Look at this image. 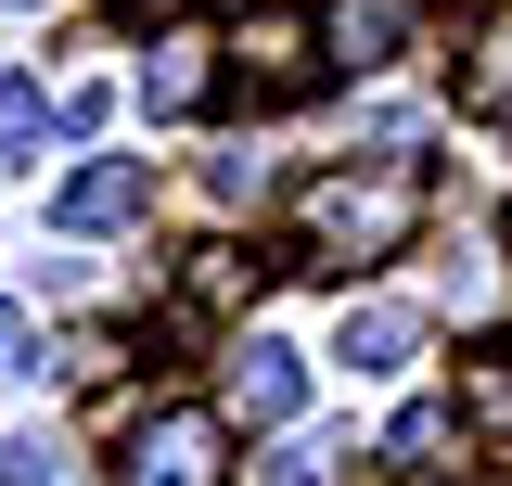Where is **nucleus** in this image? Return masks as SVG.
<instances>
[{"label": "nucleus", "instance_id": "nucleus-1", "mask_svg": "<svg viewBox=\"0 0 512 486\" xmlns=\"http://www.w3.org/2000/svg\"><path fill=\"white\" fill-rule=\"evenodd\" d=\"M308 269H372V256H397V243L423 231V180L410 167H333V180H308Z\"/></svg>", "mask_w": 512, "mask_h": 486}, {"label": "nucleus", "instance_id": "nucleus-2", "mask_svg": "<svg viewBox=\"0 0 512 486\" xmlns=\"http://www.w3.org/2000/svg\"><path fill=\"white\" fill-rule=\"evenodd\" d=\"M231 64H244L256 103H295V90H308V64H320V26H308V13H282V0H256L244 26H231Z\"/></svg>", "mask_w": 512, "mask_h": 486}, {"label": "nucleus", "instance_id": "nucleus-3", "mask_svg": "<svg viewBox=\"0 0 512 486\" xmlns=\"http://www.w3.org/2000/svg\"><path fill=\"white\" fill-rule=\"evenodd\" d=\"M128 486H231L218 461V410H154L128 435Z\"/></svg>", "mask_w": 512, "mask_h": 486}, {"label": "nucleus", "instance_id": "nucleus-4", "mask_svg": "<svg viewBox=\"0 0 512 486\" xmlns=\"http://www.w3.org/2000/svg\"><path fill=\"white\" fill-rule=\"evenodd\" d=\"M141 205H154V167H141V154H90V167L52 192V231H128Z\"/></svg>", "mask_w": 512, "mask_h": 486}, {"label": "nucleus", "instance_id": "nucleus-5", "mask_svg": "<svg viewBox=\"0 0 512 486\" xmlns=\"http://www.w3.org/2000/svg\"><path fill=\"white\" fill-rule=\"evenodd\" d=\"M333 359H346V371H410V359H423V307H397V295L346 307V320H333Z\"/></svg>", "mask_w": 512, "mask_h": 486}, {"label": "nucleus", "instance_id": "nucleus-6", "mask_svg": "<svg viewBox=\"0 0 512 486\" xmlns=\"http://www.w3.org/2000/svg\"><path fill=\"white\" fill-rule=\"evenodd\" d=\"M295 397H308V371H295V346H231V423H295Z\"/></svg>", "mask_w": 512, "mask_h": 486}, {"label": "nucleus", "instance_id": "nucleus-7", "mask_svg": "<svg viewBox=\"0 0 512 486\" xmlns=\"http://www.w3.org/2000/svg\"><path fill=\"white\" fill-rule=\"evenodd\" d=\"M320 39H333V64H397L410 52V0H333Z\"/></svg>", "mask_w": 512, "mask_h": 486}, {"label": "nucleus", "instance_id": "nucleus-8", "mask_svg": "<svg viewBox=\"0 0 512 486\" xmlns=\"http://www.w3.org/2000/svg\"><path fill=\"white\" fill-rule=\"evenodd\" d=\"M141 103H154V116H192V103H205V39H192V26H167V39H154Z\"/></svg>", "mask_w": 512, "mask_h": 486}, {"label": "nucleus", "instance_id": "nucleus-9", "mask_svg": "<svg viewBox=\"0 0 512 486\" xmlns=\"http://www.w3.org/2000/svg\"><path fill=\"white\" fill-rule=\"evenodd\" d=\"M39 128H52V90H39V77H13V90H0V167H26V154H39Z\"/></svg>", "mask_w": 512, "mask_h": 486}, {"label": "nucleus", "instance_id": "nucleus-10", "mask_svg": "<svg viewBox=\"0 0 512 486\" xmlns=\"http://www.w3.org/2000/svg\"><path fill=\"white\" fill-rule=\"evenodd\" d=\"M0 486H77V448L64 435H13L0 448Z\"/></svg>", "mask_w": 512, "mask_h": 486}, {"label": "nucleus", "instance_id": "nucleus-11", "mask_svg": "<svg viewBox=\"0 0 512 486\" xmlns=\"http://www.w3.org/2000/svg\"><path fill=\"white\" fill-rule=\"evenodd\" d=\"M269 486H346V448H333V435H295V448L269 461Z\"/></svg>", "mask_w": 512, "mask_h": 486}, {"label": "nucleus", "instance_id": "nucleus-12", "mask_svg": "<svg viewBox=\"0 0 512 486\" xmlns=\"http://www.w3.org/2000/svg\"><path fill=\"white\" fill-rule=\"evenodd\" d=\"M384 448H397V461H436V448H448V397H410V410H397V435H384Z\"/></svg>", "mask_w": 512, "mask_h": 486}, {"label": "nucleus", "instance_id": "nucleus-13", "mask_svg": "<svg viewBox=\"0 0 512 486\" xmlns=\"http://www.w3.org/2000/svg\"><path fill=\"white\" fill-rule=\"evenodd\" d=\"M0 371H26V307H0Z\"/></svg>", "mask_w": 512, "mask_h": 486}]
</instances>
